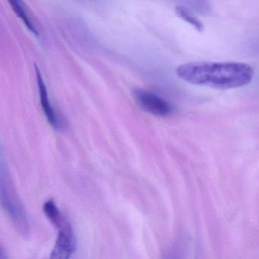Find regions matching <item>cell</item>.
<instances>
[{
  "mask_svg": "<svg viewBox=\"0 0 259 259\" xmlns=\"http://www.w3.org/2000/svg\"><path fill=\"white\" fill-rule=\"evenodd\" d=\"M253 73L251 66L236 62H191L177 69L179 78L189 84L221 90L247 85Z\"/></svg>",
  "mask_w": 259,
  "mask_h": 259,
  "instance_id": "obj_1",
  "label": "cell"
},
{
  "mask_svg": "<svg viewBox=\"0 0 259 259\" xmlns=\"http://www.w3.org/2000/svg\"><path fill=\"white\" fill-rule=\"evenodd\" d=\"M0 186H1V202L10 218L16 224L17 228L23 234L28 233V224L26 213L23 206L15 191L7 169L1 164V176H0Z\"/></svg>",
  "mask_w": 259,
  "mask_h": 259,
  "instance_id": "obj_2",
  "label": "cell"
},
{
  "mask_svg": "<svg viewBox=\"0 0 259 259\" xmlns=\"http://www.w3.org/2000/svg\"><path fill=\"white\" fill-rule=\"evenodd\" d=\"M133 97L140 108L151 114L166 116L171 114L174 110L171 104L153 92L136 89L133 91Z\"/></svg>",
  "mask_w": 259,
  "mask_h": 259,
  "instance_id": "obj_3",
  "label": "cell"
},
{
  "mask_svg": "<svg viewBox=\"0 0 259 259\" xmlns=\"http://www.w3.org/2000/svg\"><path fill=\"white\" fill-rule=\"evenodd\" d=\"M57 229L59 230L58 236L51 252V258H69L76 248V239L73 230L66 219Z\"/></svg>",
  "mask_w": 259,
  "mask_h": 259,
  "instance_id": "obj_4",
  "label": "cell"
},
{
  "mask_svg": "<svg viewBox=\"0 0 259 259\" xmlns=\"http://www.w3.org/2000/svg\"><path fill=\"white\" fill-rule=\"evenodd\" d=\"M34 69H35L36 78H37V84H38L40 105H41L47 119H48V122L51 124V126L55 128L56 130H63V126H64L63 119H60L59 115L56 113L51 101H50L48 89H47V86L45 84L43 76H42L41 72L36 65L34 66Z\"/></svg>",
  "mask_w": 259,
  "mask_h": 259,
  "instance_id": "obj_5",
  "label": "cell"
},
{
  "mask_svg": "<svg viewBox=\"0 0 259 259\" xmlns=\"http://www.w3.org/2000/svg\"><path fill=\"white\" fill-rule=\"evenodd\" d=\"M8 2L16 16L22 20L24 25L28 28V31L32 33L36 37H38V31L36 28L32 19L30 16L28 9H27L23 0H8Z\"/></svg>",
  "mask_w": 259,
  "mask_h": 259,
  "instance_id": "obj_6",
  "label": "cell"
},
{
  "mask_svg": "<svg viewBox=\"0 0 259 259\" xmlns=\"http://www.w3.org/2000/svg\"><path fill=\"white\" fill-rule=\"evenodd\" d=\"M175 13L180 19H181L184 22H187L198 32L204 31V25L189 9L186 8L183 6H178V7H176Z\"/></svg>",
  "mask_w": 259,
  "mask_h": 259,
  "instance_id": "obj_7",
  "label": "cell"
},
{
  "mask_svg": "<svg viewBox=\"0 0 259 259\" xmlns=\"http://www.w3.org/2000/svg\"><path fill=\"white\" fill-rule=\"evenodd\" d=\"M43 211L48 219L54 227L58 228L61 225L65 218L57 207L54 200H48L44 204Z\"/></svg>",
  "mask_w": 259,
  "mask_h": 259,
  "instance_id": "obj_8",
  "label": "cell"
},
{
  "mask_svg": "<svg viewBox=\"0 0 259 259\" xmlns=\"http://www.w3.org/2000/svg\"><path fill=\"white\" fill-rule=\"evenodd\" d=\"M84 2H97L98 0H83Z\"/></svg>",
  "mask_w": 259,
  "mask_h": 259,
  "instance_id": "obj_9",
  "label": "cell"
}]
</instances>
